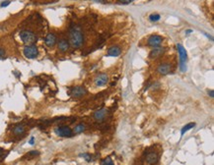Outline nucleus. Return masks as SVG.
I'll return each instance as SVG.
<instances>
[{
  "mask_svg": "<svg viewBox=\"0 0 214 165\" xmlns=\"http://www.w3.org/2000/svg\"><path fill=\"white\" fill-rule=\"evenodd\" d=\"M29 144H35V138H34V137H32V138H31V140H30V141H29Z\"/></svg>",
  "mask_w": 214,
  "mask_h": 165,
  "instance_id": "obj_28",
  "label": "nucleus"
},
{
  "mask_svg": "<svg viewBox=\"0 0 214 165\" xmlns=\"http://www.w3.org/2000/svg\"><path fill=\"white\" fill-rule=\"evenodd\" d=\"M191 32H193V31H191V30H188V31H186V34H191Z\"/></svg>",
  "mask_w": 214,
  "mask_h": 165,
  "instance_id": "obj_29",
  "label": "nucleus"
},
{
  "mask_svg": "<svg viewBox=\"0 0 214 165\" xmlns=\"http://www.w3.org/2000/svg\"><path fill=\"white\" fill-rule=\"evenodd\" d=\"M20 38L26 44H33L37 41V36L30 31H22L20 32Z\"/></svg>",
  "mask_w": 214,
  "mask_h": 165,
  "instance_id": "obj_3",
  "label": "nucleus"
},
{
  "mask_svg": "<svg viewBox=\"0 0 214 165\" xmlns=\"http://www.w3.org/2000/svg\"><path fill=\"white\" fill-rule=\"evenodd\" d=\"M5 58V51L2 48H0V60H3Z\"/></svg>",
  "mask_w": 214,
  "mask_h": 165,
  "instance_id": "obj_24",
  "label": "nucleus"
},
{
  "mask_svg": "<svg viewBox=\"0 0 214 165\" xmlns=\"http://www.w3.org/2000/svg\"><path fill=\"white\" fill-rule=\"evenodd\" d=\"M149 19H150V21H152V22H157L160 20V15L159 14H151L150 17H149Z\"/></svg>",
  "mask_w": 214,
  "mask_h": 165,
  "instance_id": "obj_19",
  "label": "nucleus"
},
{
  "mask_svg": "<svg viewBox=\"0 0 214 165\" xmlns=\"http://www.w3.org/2000/svg\"><path fill=\"white\" fill-rule=\"evenodd\" d=\"M121 49L119 48L118 45H114L112 47H109L108 50V56H113V57H116L118 55H121Z\"/></svg>",
  "mask_w": 214,
  "mask_h": 165,
  "instance_id": "obj_13",
  "label": "nucleus"
},
{
  "mask_svg": "<svg viewBox=\"0 0 214 165\" xmlns=\"http://www.w3.org/2000/svg\"><path fill=\"white\" fill-rule=\"evenodd\" d=\"M102 165H114V162L112 161L111 157H108V158H106L105 160L102 162Z\"/></svg>",
  "mask_w": 214,
  "mask_h": 165,
  "instance_id": "obj_21",
  "label": "nucleus"
},
{
  "mask_svg": "<svg viewBox=\"0 0 214 165\" xmlns=\"http://www.w3.org/2000/svg\"><path fill=\"white\" fill-rule=\"evenodd\" d=\"M109 76L107 74H100L95 78V85L97 87H104L108 84Z\"/></svg>",
  "mask_w": 214,
  "mask_h": 165,
  "instance_id": "obj_8",
  "label": "nucleus"
},
{
  "mask_svg": "<svg viewBox=\"0 0 214 165\" xmlns=\"http://www.w3.org/2000/svg\"><path fill=\"white\" fill-rule=\"evenodd\" d=\"M10 4V1H5L3 3H1V7H6Z\"/></svg>",
  "mask_w": 214,
  "mask_h": 165,
  "instance_id": "obj_27",
  "label": "nucleus"
},
{
  "mask_svg": "<svg viewBox=\"0 0 214 165\" xmlns=\"http://www.w3.org/2000/svg\"><path fill=\"white\" fill-rule=\"evenodd\" d=\"M39 154V151H33L28 152V154H27V157H35V156H38Z\"/></svg>",
  "mask_w": 214,
  "mask_h": 165,
  "instance_id": "obj_22",
  "label": "nucleus"
},
{
  "mask_svg": "<svg viewBox=\"0 0 214 165\" xmlns=\"http://www.w3.org/2000/svg\"><path fill=\"white\" fill-rule=\"evenodd\" d=\"M159 160V155L157 152H150V153L147 154V156H146V162L149 164V165H155L157 164V162Z\"/></svg>",
  "mask_w": 214,
  "mask_h": 165,
  "instance_id": "obj_10",
  "label": "nucleus"
},
{
  "mask_svg": "<svg viewBox=\"0 0 214 165\" xmlns=\"http://www.w3.org/2000/svg\"><path fill=\"white\" fill-rule=\"evenodd\" d=\"M69 36H70V43L75 48H79L83 44V32L79 27L75 26L71 28Z\"/></svg>",
  "mask_w": 214,
  "mask_h": 165,
  "instance_id": "obj_1",
  "label": "nucleus"
},
{
  "mask_svg": "<svg viewBox=\"0 0 214 165\" xmlns=\"http://www.w3.org/2000/svg\"><path fill=\"white\" fill-rule=\"evenodd\" d=\"M25 132H26V128H25L24 125H20L19 124V125H17V126H15L14 129H13L14 135H15V136H18V137L24 135Z\"/></svg>",
  "mask_w": 214,
  "mask_h": 165,
  "instance_id": "obj_15",
  "label": "nucleus"
},
{
  "mask_svg": "<svg viewBox=\"0 0 214 165\" xmlns=\"http://www.w3.org/2000/svg\"><path fill=\"white\" fill-rule=\"evenodd\" d=\"M95 1H99V2H102L103 0H95Z\"/></svg>",
  "mask_w": 214,
  "mask_h": 165,
  "instance_id": "obj_30",
  "label": "nucleus"
},
{
  "mask_svg": "<svg viewBox=\"0 0 214 165\" xmlns=\"http://www.w3.org/2000/svg\"><path fill=\"white\" fill-rule=\"evenodd\" d=\"M23 52L24 55L28 59H35L39 55L38 47L35 45V44H28V45H26L24 47Z\"/></svg>",
  "mask_w": 214,
  "mask_h": 165,
  "instance_id": "obj_4",
  "label": "nucleus"
},
{
  "mask_svg": "<svg viewBox=\"0 0 214 165\" xmlns=\"http://www.w3.org/2000/svg\"><path fill=\"white\" fill-rule=\"evenodd\" d=\"M134 1V0H119V2H121V3L123 4H127V3H130V2Z\"/></svg>",
  "mask_w": 214,
  "mask_h": 165,
  "instance_id": "obj_26",
  "label": "nucleus"
},
{
  "mask_svg": "<svg viewBox=\"0 0 214 165\" xmlns=\"http://www.w3.org/2000/svg\"><path fill=\"white\" fill-rule=\"evenodd\" d=\"M86 94H87V89L84 87H81V86L74 87L70 89V96L72 97H75V98L82 97L83 96H85Z\"/></svg>",
  "mask_w": 214,
  "mask_h": 165,
  "instance_id": "obj_6",
  "label": "nucleus"
},
{
  "mask_svg": "<svg viewBox=\"0 0 214 165\" xmlns=\"http://www.w3.org/2000/svg\"><path fill=\"white\" fill-rule=\"evenodd\" d=\"M165 52V48H163V47L159 46V47H155V48L152 49V51L150 52V54H149V57L152 59H155V58H158V57H160L162 54Z\"/></svg>",
  "mask_w": 214,
  "mask_h": 165,
  "instance_id": "obj_11",
  "label": "nucleus"
},
{
  "mask_svg": "<svg viewBox=\"0 0 214 165\" xmlns=\"http://www.w3.org/2000/svg\"><path fill=\"white\" fill-rule=\"evenodd\" d=\"M162 42H163V38L158 34H153L148 38V45L153 47V48L161 46Z\"/></svg>",
  "mask_w": 214,
  "mask_h": 165,
  "instance_id": "obj_7",
  "label": "nucleus"
},
{
  "mask_svg": "<svg viewBox=\"0 0 214 165\" xmlns=\"http://www.w3.org/2000/svg\"><path fill=\"white\" fill-rule=\"evenodd\" d=\"M55 42H56V36L53 34H48L46 36V38H44V43L48 47H53L55 44Z\"/></svg>",
  "mask_w": 214,
  "mask_h": 165,
  "instance_id": "obj_12",
  "label": "nucleus"
},
{
  "mask_svg": "<svg viewBox=\"0 0 214 165\" xmlns=\"http://www.w3.org/2000/svg\"><path fill=\"white\" fill-rule=\"evenodd\" d=\"M69 46H70V43H69V41H67V39L62 38L58 42V48H59V50L62 52H65L68 50Z\"/></svg>",
  "mask_w": 214,
  "mask_h": 165,
  "instance_id": "obj_14",
  "label": "nucleus"
},
{
  "mask_svg": "<svg viewBox=\"0 0 214 165\" xmlns=\"http://www.w3.org/2000/svg\"><path fill=\"white\" fill-rule=\"evenodd\" d=\"M179 55H180V69L181 72L186 71V62H188V53H186V48L181 45V43L177 44Z\"/></svg>",
  "mask_w": 214,
  "mask_h": 165,
  "instance_id": "obj_2",
  "label": "nucleus"
},
{
  "mask_svg": "<svg viewBox=\"0 0 214 165\" xmlns=\"http://www.w3.org/2000/svg\"><path fill=\"white\" fill-rule=\"evenodd\" d=\"M106 116H107V110L106 109L98 110V111L95 112V114H94V118H95L97 121H102V120L105 119Z\"/></svg>",
  "mask_w": 214,
  "mask_h": 165,
  "instance_id": "obj_16",
  "label": "nucleus"
},
{
  "mask_svg": "<svg viewBox=\"0 0 214 165\" xmlns=\"http://www.w3.org/2000/svg\"><path fill=\"white\" fill-rule=\"evenodd\" d=\"M7 156V151H5L3 148H0V161H2Z\"/></svg>",
  "mask_w": 214,
  "mask_h": 165,
  "instance_id": "obj_20",
  "label": "nucleus"
},
{
  "mask_svg": "<svg viewBox=\"0 0 214 165\" xmlns=\"http://www.w3.org/2000/svg\"><path fill=\"white\" fill-rule=\"evenodd\" d=\"M54 132L58 137H62V138H70L73 135V131L69 128L68 126H59L56 127L54 129Z\"/></svg>",
  "mask_w": 214,
  "mask_h": 165,
  "instance_id": "obj_5",
  "label": "nucleus"
},
{
  "mask_svg": "<svg viewBox=\"0 0 214 165\" xmlns=\"http://www.w3.org/2000/svg\"><path fill=\"white\" fill-rule=\"evenodd\" d=\"M171 71H172V66L169 63H162L157 67V72L160 75H163V76L170 74Z\"/></svg>",
  "mask_w": 214,
  "mask_h": 165,
  "instance_id": "obj_9",
  "label": "nucleus"
},
{
  "mask_svg": "<svg viewBox=\"0 0 214 165\" xmlns=\"http://www.w3.org/2000/svg\"><path fill=\"white\" fill-rule=\"evenodd\" d=\"M207 92H208V96H209L211 98H213V97H214V91H213V89H209Z\"/></svg>",
  "mask_w": 214,
  "mask_h": 165,
  "instance_id": "obj_25",
  "label": "nucleus"
},
{
  "mask_svg": "<svg viewBox=\"0 0 214 165\" xmlns=\"http://www.w3.org/2000/svg\"><path fill=\"white\" fill-rule=\"evenodd\" d=\"M84 130H85V126H84L83 124H79V125H77L75 128H74L73 131L75 134H80V133H82V132H84Z\"/></svg>",
  "mask_w": 214,
  "mask_h": 165,
  "instance_id": "obj_18",
  "label": "nucleus"
},
{
  "mask_svg": "<svg viewBox=\"0 0 214 165\" xmlns=\"http://www.w3.org/2000/svg\"><path fill=\"white\" fill-rule=\"evenodd\" d=\"M80 156H81V157H84V158H85L86 160L88 161V162H91V160H92L91 155H90V154H88V153H83V154H80Z\"/></svg>",
  "mask_w": 214,
  "mask_h": 165,
  "instance_id": "obj_23",
  "label": "nucleus"
},
{
  "mask_svg": "<svg viewBox=\"0 0 214 165\" xmlns=\"http://www.w3.org/2000/svg\"><path fill=\"white\" fill-rule=\"evenodd\" d=\"M193 127H195V123H193V122L188 123V124H186V126H184L183 128H181V139L183 138V136L186 133V132L190 131V129H193Z\"/></svg>",
  "mask_w": 214,
  "mask_h": 165,
  "instance_id": "obj_17",
  "label": "nucleus"
}]
</instances>
